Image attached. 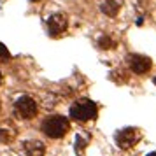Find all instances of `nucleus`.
Wrapping results in <instances>:
<instances>
[{"label":"nucleus","instance_id":"obj_4","mask_svg":"<svg viewBox=\"0 0 156 156\" xmlns=\"http://www.w3.org/2000/svg\"><path fill=\"white\" fill-rule=\"evenodd\" d=\"M139 139H140V135H139V132L135 128H125V130H121V132L116 133V142H118V146L121 149L132 147Z\"/></svg>","mask_w":156,"mask_h":156},{"label":"nucleus","instance_id":"obj_6","mask_svg":"<svg viewBox=\"0 0 156 156\" xmlns=\"http://www.w3.org/2000/svg\"><path fill=\"white\" fill-rule=\"evenodd\" d=\"M65 28H67V18H65V14H53L49 16V20H48V30H49V34L53 37L60 35L62 32H65Z\"/></svg>","mask_w":156,"mask_h":156},{"label":"nucleus","instance_id":"obj_10","mask_svg":"<svg viewBox=\"0 0 156 156\" xmlns=\"http://www.w3.org/2000/svg\"><path fill=\"white\" fill-rule=\"evenodd\" d=\"M9 60H11V53H9V49L5 48V44L0 42V63H5Z\"/></svg>","mask_w":156,"mask_h":156},{"label":"nucleus","instance_id":"obj_14","mask_svg":"<svg viewBox=\"0 0 156 156\" xmlns=\"http://www.w3.org/2000/svg\"><path fill=\"white\" fill-rule=\"evenodd\" d=\"M32 2H39V0H32Z\"/></svg>","mask_w":156,"mask_h":156},{"label":"nucleus","instance_id":"obj_5","mask_svg":"<svg viewBox=\"0 0 156 156\" xmlns=\"http://www.w3.org/2000/svg\"><path fill=\"white\" fill-rule=\"evenodd\" d=\"M128 65L135 74H146L151 69V60L147 56H142V55H130Z\"/></svg>","mask_w":156,"mask_h":156},{"label":"nucleus","instance_id":"obj_9","mask_svg":"<svg viewBox=\"0 0 156 156\" xmlns=\"http://www.w3.org/2000/svg\"><path fill=\"white\" fill-rule=\"evenodd\" d=\"M98 46L102 49H112V48H116V42H114L109 35H104V37L98 39Z\"/></svg>","mask_w":156,"mask_h":156},{"label":"nucleus","instance_id":"obj_3","mask_svg":"<svg viewBox=\"0 0 156 156\" xmlns=\"http://www.w3.org/2000/svg\"><path fill=\"white\" fill-rule=\"evenodd\" d=\"M14 111L23 119H32L37 114V102L32 97H27V95L25 97H20L14 102Z\"/></svg>","mask_w":156,"mask_h":156},{"label":"nucleus","instance_id":"obj_8","mask_svg":"<svg viewBox=\"0 0 156 156\" xmlns=\"http://www.w3.org/2000/svg\"><path fill=\"white\" fill-rule=\"evenodd\" d=\"M25 147H27V151H28L30 156H42L44 154V144L39 140H30L25 144Z\"/></svg>","mask_w":156,"mask_h":156},{"label":"nucleus","instance_id":"obj_12","mask_svg":"<svg viewBox=\"0 0 156 156\" xmlns=\"http://www.w3.org/2000/svg\"><path fill=\"white\" fill-rule=\"evenodd\" d=\"M0 81H2V72H0Z\"/></svg>","mask_w":156,"mask_h":156},{"label":"nucleus","instance_id":"obj_13","mask_svg":"<svg viewBox=\"0 0 156 156\" xmlns=\"http://www.w3.org/2000/svg\"><path fill=\"white\" fill-rule=\"evenodd\" d=\"M153 81H154V84H156V77H154V79H153Z\"/></svg>","mask_w":156,"mask_h":156},{"label":"nucleus","instance_id":"obj_7","mask_svg":"<svg viewBox=\"0 0 156 156\" xmlns=\"http://www.w3.org/2000/svg\"><path fill=\"white\" fill-rule=\"evenodd\" d=\"M100 11L107 16H116L119 11V4L116 0H102L100 2Z\"/></svg>","mask_w":156,"mask_h":156},{"label":"nucleus","instance_id":"obj_11","mask_svg":"<svg viewBox=\"0 0 156 156\" xmlns=\"http://www.w3.org/2000/svg\"><path fill=\"white\" fill-rule=\"evenodd\" d=\"M147 156H156V151H154V153H149Z\"/></svg>","mask_w":156,"mask_h":156},{"label":"nucleus","instance_id":"obj_2","mask_svg":"<svg viewBox=\"0 0 156 156\" xmlns=\"http://www.w3.org/2000/svg\"><path fill=\"white\" fill-rule=\"evenodd\" d=\"M70 118L77 121H90L97 118V105L91 100H79L70 107Z\"/></svg>","mask_w":156,"mask_h":156},{"label":"nucleus","instance_id":"obj_1","mask_svg":"<svg viewBox=\"0 0 156 156\" xmlns=\"http://www.w3.org/2000/svg\"><path fill=\"white\" fill-rule=\"evenodd\" d=\"M42 132L51 139H62L69 132V119L63 116H51L42 123Z\"/></svg>","mask_w":156,"mask_h":156}]
</instances>
